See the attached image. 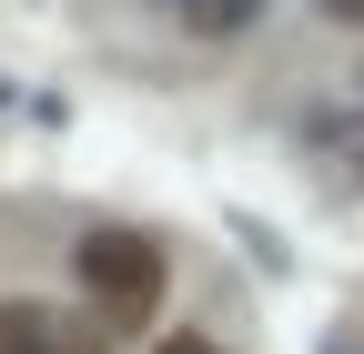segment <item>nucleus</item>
<instances>
[{
  "instance_id": "3",
  "label": "nucleus",
  "mask_w": 364,
  "mask_h": 354,
  "mask_svg": "<svg viewBox=\"0 0 364 354\" xmlns=\"http://www.w3.org/2000/svg\"><path fill=\"white\" fill-rule=\"evenodd\" d=\"M182 21H193V31H243V21H253V0H193Z\"/></svg>"
},
{
  "instance_id": "6",
  "label": "nucleus",
  "mask_w": 364,
  "mask_h": 354,
  "mask_svg": "<svg viewBox=\"0 0 364 354\" xmlns=\"http://www.w3.org/2000/svg\"><path fill=\"white\" fill-rule=\"evenodd\" d=\"M162 354H223V344H203V334H172V344H162Z\"/></svg>"
},
{
  "instance_id": "4",
  "label": "nucleus",
  "mask_w": 364,
  "mask_h": 354,
  "mask_svg": "<svg viewBox=\"0 0 364 354\" xmlns=\"http://www.w3.org/2000/svg\"><path fill=\"white\" fill-rule=\"evenodd\" d=\"M334 152H344V172H354V183H364V112H354V122L334 132Z\"/></svg>"
},
{
  "instance_id": "5",
  "label": "nucleus",
  "mask_w": 364,
  "mask_h": 354,
  "mask_svg": "<svg viewBox=\"0 0 364 354\" xmlns=\"http://www.w3.org/2000/svg\"><path fill=\"white\" fill-rule=\"evenodd\" d=\"M314 11H324V21H354V31H364V0H314Z\"/></svg>"
},
{
  "instance_id": "2",
  "label": "nucleus",
  "mask_w": 364,
  "mask_h": 354,
  "mask_svg": "<svg viewBox=\"0 0 364 354\" xmlns=\"http://www.w3.org/2000/svg\"><path fill=\"white\" fill-rule=\"evenodd\" d=\"M0 354H102L81 324H61L51 304H0Z\"/></svg>"
},
{
  "instance_id": "1",
  "label": "nucleus",
  "mask_w": 364,
  "mask_h": 354,
  "mask_svg": "<svg viewBox=\"0 0 364 354\" xmlns=\"http://www.w3.org/2000/svg\"><path fill=\"white\" fill-rule=\"evenodd\" d=\"M81 294L102 304V334L112 324H152V304H162V243L152 233H91L81 243Z\"/></svg>"
}]
</instances>
